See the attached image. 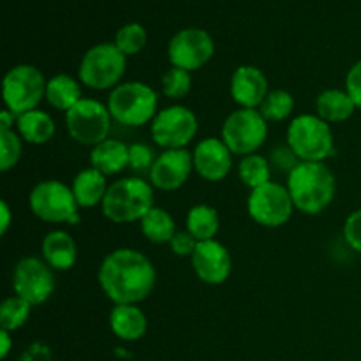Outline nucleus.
Listing matches in <instances>:
<instances>
[{
	"label": "nucleus",
	"instance_id": "nucleus-1",
	"mask_svg": "<svg viewBox=\"0 0 361 361\" xmlns=\"http://www.w3.org/2000/svg\"><path fill=\"white\" fill-rule=\"evenodd\" d=\"M97 281L115 305H137L154 291L157 274L145 254L123 247L102 259Z\"/></svg>",
	"mask_w": 361,
	"mask_h": 361
},
{
	"label": "nucleus",
	"instance_id": "nucleus-2",
	"mask_svg": "<svg viewBox=\"0 0 361 361\" xmlns=\"http://www.w3.org/2000/svg\"><path fill=\"white\" fill-rule=\"evenodd\" d=\"M288 190L296 210L317 215L326 210L337 192V182L324 162H300L288 175Z\"/></svg>",
	"mask_w": 361,
	"mask_h": 361
},
{
	"label": "nucleus",
	"instance_id": "nucleus-3",
	"mask_svg": "<svg viewBox=\"0 0 361 361\" xmlns=\"http://www.w3.org/2000/svg\"><path fill=\"white\" fill-rule=\"evenodd\" d=\"M101 207L104 217L115 224L141 221L155 207L154 185L136 176L116 180L108 187Z\"/></svg>",
	"mask_w": 361,
	"mask_h": 361
},
{
	"label": "nucleus",
	"instance_id": "nucleus-4",
	"mask_svg": "<svg viewBox=\"0 0 361 361\" xmlns=\"http://www.w3.org/2000/svg\"><path fill=\"white\" fill-rule=\"evenodd\" d=\"M106 106L115 122L129 127H141L145 123H152L159 113V95L150 85L127 81L113 88Z\"/></svg>",
	"mask_w": 361,
	"mask_h": 361
},
{
	"label": "nucleus",
	"instance_id": "nucleus-5",
	"mask_svg": "<svg viewBox=\"0 0 361 361\" xmlns=\"http://www.w3.org/2000/svg\"><path fill=\"white\" fill-rule=\"evenodd\" d=\"M288 147L300 162H324L335 154L330 123L317 115H298L288 127Z\"/></svg>",
	"mask_w": 361,
	"mask_h": 361
},
{
	"label": "nucleus",
	"instance_id": "nucleus-6",
	"mask_svg": "<svg viewBox=\"0 0 361 361\" xmlns=\"http://www.w3.org/2000/svg\"><path fill=\"white\" fill-rule=\"evenodd\" d=\"M127 56L115 42H101L88 49L80 62L78 78L92 90H108L120 85L126 74Z\"/></svg>",
	"mask_w": 361,
	"mask_h": 361
},
{
	"label": "nucleus",
	"instance_id": "nucleus-7",
	"mask_svg": "<svg viewBox=\"0 0 361 361\" xmlns=\"http://www.w3.org/2000/svg\"><path fill=\"white\" fill-rule=\"evenodd\" d=\"M46 85L48 80L35 66L30 63L14 66L4 76V104L16 116L37 109L42 99H46Z\"/></svg>",
	"mask_w": 361,
	"mask_h": 361
},
{
	"label": "nucleus",
	"instance_id": "nucleus-8",
	"mask_svg": "<svg viewBox=\"0 0 361 361\" xmlns=\"http://www.w3.org/2000/svg\"><path fill=\"white\" fill-rule=\"evenodd\" d=\"M28 207L35 217L49 224H60V222L78 224L80 222V214H78L80 204L74 197L73 189L60 180L39 182L30 190Z\"/></svg>",
	"mask_w": 361,
	"mask_h": 361
},
{
	"label": "nucleus",
	"instance_id": "nucleus-9",
	"mask_svg": "<svg viewBox=\"0 0 361 361\" xmlns=\"http://www.w3.org/2000/svg\"><path fill=\"white\" fill-rule=\"evenodd\" d=\"M268 137V122L259 109L238 108L222 123L221 140L235 155L256 154Z\"/></svg>",
	"mask_w": 361,
	"mask_h": 361
},
{
	"label": "nucleus",
	"instance_id": "nucleus-10",
	"mask_svg": "<svg viewBox=\"0 0 361 361\" xmlns=\"http://www.w3.org/2000/svg\"><path fill=\"white\" fill-rule=\"evenodd\" d=\"M111 120L108 106L88 97L81 99L66 113V127L69 136L76 143L90 145V147L108 140Z\"/></svg>",
	"mask_w": 361,
	"mask_h": 361
},
{
	"label": "nucleus",
	"instance_id": "nucleus-11",
	"mask_svg": "<svg viewBox=\"0 0 361 361\" xmlns=\"http://www.w3.org/2000/svg\"><path fill=\"white\" fill-rule=\"evenodd\" d=\"M247 212L256 224L274 229L288 224L295 212V203L288 187L277 182H268L250 190Z\"/></svg>",
	"mask_w": 361,
	"mask_h": 361
},
{
	"label": "nucleus",
	"instance_id": "nucleus-12",
	"mask_svg": "<svg viewBox=\"0 0 361 361\" xmlns=\"http://www.w3.org/2000/svg\"><path fill=\"white\" fill-rule=\"evenodd\" d=\"M152 140L164 150L185 148L197 134V116L187 106L161 109L150 123Z\"/></svg>",
	"mask_w": 361,
	"mask_h": 361
},
{
	"label": "nucleus",
	"instance_id": "nucleus-13",
	"mask_svg": "<svg viewBox=\"0 0 361 361\" xmlns=\"http://www.w3.org/2000/svg\"><path fill=\"white\" fill-rule=\"evenodd\" d=\"M53 271L55 270L39 257L28 256L18 261L13 271V289L16 296L27 300L32 307L48 302L56 288Z\"/></svg>",
	"mask_w": 361,
	"mask_h": 361
},
{
	"label": "nucleus",
	"instance_id": "nucleus-14",
	"mask_svg": "<svg viewBox=\"0 0 361 361\" xmlns=\"http://www.w3.org/2000/svg\"><path fill=\"white\" fill-rule=\"evenodd\" d=\"M215 53V42L203 28H183L176 32L168 46V59L173 67L183 71L201 69L212 60Z\"/></svg>",
	"mask_w": 361,
	"mask_h": 361
},
{
	"label": "nucleus",
	"instance_id": "nucleus-15",
	"mask_svg": "<svg viewBox=\"0 0 361 361\" xmlns=\"http://www.w3.org/2000/svg\"><path fill=\"white\" fill-rule=\"evenodd\" d=\"M194 274L208 286H221L229 279L233 270V259L229 250L217 240L197 243L192 257Z\"/></svg>",
	"mask_w": 361,
	"mask_h": 361
},
{
	"label": "nucleus",
	"instance_id": "nucleus-16",
	"mask_svg": "<svg viewBox=\"0 0 361 361\" xmlns=\"http://www.w3.org/2000/svg\"><path fill=\"white\" fill-rule=\"evenodd\" d=\"M194 169L192 154L185 148L164 150L150 169V183L159 190H176L189 180Z\"/></svg>",
	"mask_w": 361,
	"mask_h": 361
},
{
	"label": "nucleus",
	"instance_id": "nucleus-17",
	"mask_svg": "<svg viewBox=\"0 0 361 361\" xmlns=\"http://www.w3.org/2000/svg\"><path fill=\"white\" fill-rule=\"evenodd\" d=\"M194 171L207 182H221L233 168V152L221 137H204L192 152Z\"/></svg>",
	"mask_w": 361,
	"mask_h": 361
},
{
	"label": "nucleus",
	"instance_id": "nucleus-18",
	"mask_svg": "<svg viewBox=\"0 0 361 361\" xmlns=\"http://www.w3.org/2000/svg\"><path fill=\"white\" fill-rule=\"evenodd\" d=\"M231 97L240 108L247 109H259L268 90V78L261 69L254 66H240L236 67L231 76Z\"/></svg>",
	"mask_w": 361,
	"mask_h": 361
},
{
	"label": "nucleus",
	"instance_id": "nucleus-19",
	"mask_svg": "<svg viewBox=\"0 0 361 361\" xmlns=\"http://www.w3.org/2000/svg\"><path fill=\"white\" fill-rule=\"evenodd\" d=\"M42 259L56 271H67L78 259V247L73 236L62 229L48 233L42 238Z\"/></svg>",
	"mask_w": 361,
	"mask_h": 361
},
{
	"label": "nucleus",
	"instance_id": "nucleus-20",
	"mask_svg": "<svg viewBox=\"0 0 361 361\" xmlns=\"http://www.w3.org/2000/svg\"><path fill=\"white\" fill-rule=\"evenodd\" d=\"M111 331L126 342L140 341L148 330V321L137 305H115L109 314Z\"/></svg>",
	"mask_w": 361,
	"mask_h": 361
},
{
	"label": "nucleus",
	"instance_id": "nucleus-21",
	"mask_svg": "<svg viewBox=\"0 0 361 361\" xmlns=\"http://www.w3.org/2000/svg\"><path fill=\"white\" fill-rule=\"evenodd\" d=\"M92 168L104 176L116 175L129 166V147L120 140H104L90 152Z\"/></svg>",
	"mask_w": 361,
	"mask_h": 361
},
{
	"label": "nucleus",
	"instance_id": "nucleus-22",
	"mask_svg": "<svg viewBox=\"0 0 361 361\" xmlns=\"http://www.w3.org/2000/svg\"><path fill=\"white\" fill-rule=\"evenodd\" d=\"M106 176L94 168L81 169L73 180V192L81 208H94L104 201L108 192Z\"/></svg>",
	"mask_w": 361,
	"mask_h": 361
},
{
	"label": "nucleus",
	"instance_id": "nucleus-23",
	"mask_svg": "<svg viewBox=\"0 0 361 361\" xmlns=\"http://www.w3.org/2000/svg\"><path fill=\"white\" fill-rule=\"evenodd\" d=\"M316 111L317 116L328 123L345 122L351 118L356 111V104L349 94L341 88H328L321 92L316 99Z\"/></svg>",
	"mask_w": 361,
	"mask_h": 361
},
{
	"label": "nucleus",
	"instance_id": "nucleus-24",
	"mask_svg": "<svg viewBox=\"0 0 361 361\" xmlns=\"http://www.w3.org/2000/svg\"><path fill=\"white\" fill-rule=\"evenodd\" d=\"M56 126L51 116L42 109H32L16 120V133L30 145H44L55 136Z\"/></svg>",
	"mask_w": 361,
	"mask_h": 361
},
{
	"label": "nucleus",
	"instance_id": "nucleus-25",
	"mask_svg": "<svg viewBox=\"0 0 361 361\" xmlns=\"http://www.w3.org/2000/svg\"><path fill=\"white\" fill-rule=\"evenodd\" d=\"M80 83L81 81L74 80L69 74H56L49 78L46 85V101L51 108L67 113L83 99Z\"/></svg>",
	"mask_w": 361,
	"mask_h": 361
},
{
	"label": "nucleus",
	"instance_id": "nucleus-26",
	"mask_svg": "<svg viewBox=\"0 0 361 361\" xmlns=\"http://www.w3.org/2000/svg\"><path fill=\"white\" fill-rule=\"evenodd\" d=\"M187 231L197 240V242H208L215 240L219 228H221V219L217 210L210 204H194L189 210L185 219Z\"/></svg>",
	"mask_w": 361,
	"mask_h": 361
},
{
	"label": "nucleus",
	"instance_id": "nucleus-27",
	"mask_svg": "<svg viewBox=\"0 0 361 361\" xmlns=\"http://www.w3.org/2000/svg\"><path fill=\"white\" fill-rule=\"evenodd\" d=\"M141 233L152 243H169L176 235L175 219L164 208L154 207L143 219H141Z\"/></svg>",
	"mask_w": 361,
	"mask_h": 361
},
{
	"label": "nucleus",
	"instance_id": "nucleus-28",
	"mask_svg": "<svg viewBox=\"0 0 361 361\" xmlns=\"http://www.w3.org/2000/svg\"><path fill=\"white\" fill-rule=\"evenodd\" d=\"M238 176L250 190L271 182V169L270 162L267 157L257 154H250L242 157L238 164Z\"/></svg>",
	"mask_w": 361,
	"mask_h": 361
},
{
	"label": "nucleus",
	"instance_id": "nucleus-29",
	"mask_svg": "<svg viewBox=\"0 0 361 361\" xmlns=\"http://www.w3.org/2000/svg\"><path fill=\"white\" fill-rule=\"evenodd\" d=\"M295 111V97L288 90H270L263 104L259 106V113L267 118V122H282L289 118Z\"/></svg>",
	"mask_w": 361,
	"mask_h": 361
},
{
	"label": "nucleus",
	"instance_id": "nucleus-30",
	"mask_svg": "<svg viewBox=\"0 0 361 361\" xmlns=\"http://www.w3.org/2000/svg\"><path fill=\"white\" fill-rule=\"evenodd\" d=\"M30 303L20 296H9V298L4 300L2 305H0V326H2V330H20L30 317Z\"/></svg>",
	"mask_w": 361,
	"mask_h": 361
},
{
	"label": "nucleus",
	"instance_id": "nucleus-31",
	"mask_svg": "<svg viewBox=\"0 0 361 361\" xmlns=\"http://www.w3.org/2000/svg\"><path fill=\"white\" fill-rule=\"evenodd\" d=\"M147 30L141 23H127L116 32L115 46L126 56L137 55L147 44Z\"/></svg>",
	"mask_w": 361,
	"mask_h": 361
},
{
	"label": "nucleus",
	"instance_id": "nucleus-32",
	"mask_svg": "<svg viewBox=\"0 0 361 361\" xmlns=\"http://www.w3.org/2000/svg\"><path fill=\"white\" fill-rule=\"evenodd\" d=\"M192 87V78H190L189 71L178 69V67H171L162 76V94L173 101H180V99L187 97Z\"/></svg>",
	"mask_w": 361,
	"mask_h": 361
},
{
	"label": "nucleus",
	"instance_id": "nucleus-33",
	"mask_svg": "<svg viewBox=\"0 0 361 361\" xmlns=\"http://www.w3.org/2000/svg\"><path fill=\"white\" fill-rule=\"evenodd\" d=\"M21 157V136L16 130H0V169H13Z\"/></svg>",
	"mask_w": 361,
	"mask_h": 361
},
{
	"label": "nucleus",
	"instance_id": "nucleus-34",
	"mask_svg": "<svg viewBox=\"0 0 361 361\" xmlns=\"http://www.w3.org/2000/svg\"><path fill=\"white\" fill-rule=\"evenodd\" d=\"M154 150L145 143H134L129 145V166L136 171H145V169H152L155 162Z\"/></svg>",
	"mask_w": 361,
	"mask_h": 361
},
{
	"label": "nucleus",
	"instance_id": "nucleus-35",
	"mask_svg": "<svg viewBox=\"0 0 361 361\" xmlns=\"http://www.w3.org/2000/svg\"><path fill=\"white\" fill-rule=\"evenodd\" d=\"M344 240L355 252L361 254V208L349 214L345 219Z\"/></svg>",
	"mask_w": 361,
	"mask_h": 361
},
{
	"label": "nucleus",
	"instance_id": "nucleus-36",
	"mask_svg": "<svg viewBox=\"0 0 361 361\" xmlns=\"http://www.w3.org/2000/svg\"><path fill=\"white\" fill-rule=\"evenodd\" d=\"M197 240L190 235L189 231H176V235L173 236V240L169 242V247H171L173 254L178 257H192L194 250L197 247Z\"/></svg>",
	"mask_w": 361,
	"mask_h": 361
},
{
	"label": "nucleus",
	"instance_id": "nucleus-37",
	"mask_svg": "<svg viewBox=\"0 0 361 361\" xmlns=\"http://www.w3.org/2000/svg\"><path fill=\"white\" fill-rule=\"evenodd\" d=\"M345 92L353 99L356 108L361 109V60L356 62L345 74Z\"/></svg>",
	"mask_w": 361,
	"mask_h": 361
},
{
	"label": "nucleus",
	"instance_id": "nucleus-38",
	"mask_svg": "<svg viewBox=\"0 0 361 361\" xmlns=\"http://www.w3.org/2000/svg\"><path fill=\"white\" fill-rule=\"evenodd\" d=\"M271 162H274L275 168L284 169V171H288L289 175V173L300 164V159L296 157L295 152H293L289 147H279L275 148L274 154H271Z\"/></svg>",
	"mask_w": 361,
	"mask_h": 361
},
{
	"label": "nucleus",
	"instance_id": "nucleus-39",
	"mask_svg": "<svg viewBox=\"0 0 361 361\" xmlns=\"http://www.w3.org/2000/svg\"><path fill=\"white\" fill-rule=\"evenodd\" d=\"M51 349L44 342H32L21 355L20 361H51Z\"/></svg>",
	"mask_w": 361,
	"mask_h": 361
},
{
	"label": "nucleus",
	"instance_id": "nucleus-40",
	"mask_svg": "<svg viewBox=\"0 0 361 361\" xmlns=\"http://www.w3.org/2000/svg\"><path fill=\"white\" fill-rule=\"evenodd\" d=\"M0 215H2V221H0V235H6L7 229L11 228V221H13V214H11V208L7 204V201L0 203Z\"/></svg>",
	"mask_w": 361,
	"mask_h": 361
},
{
	"label": "nucleus",
	"instance_id": "nucleus-41",
	"mask_svg": "<svg viewBox=\"0 0 361 361\" xmlns=\"http://www.w3.org/2000/svg\"><path fill=\"white\" fill-rule=\"evenodd\" d=\"M11 348H13V338H11V331L0 330V358L6 360L9 356Z\"/></svg>",
	"mask_w": 361,
	"mask_h": 361
},
{
	"label": "nucleus",
	"instance_id": "nucleus-42",
	"mask_svg": "<svg viewBox=\"0 0 361 361\" xmlns=\"http://www.w3.org/2000/svg\"><path fill=\"white\" fill-rule=\"evenodd\" d=\"M18 116L9 109H2L0 111V130H13V126H16Z\"/></svg>",
	"mask_w": 361,
	"mask_h": 361
}]
</instances>
